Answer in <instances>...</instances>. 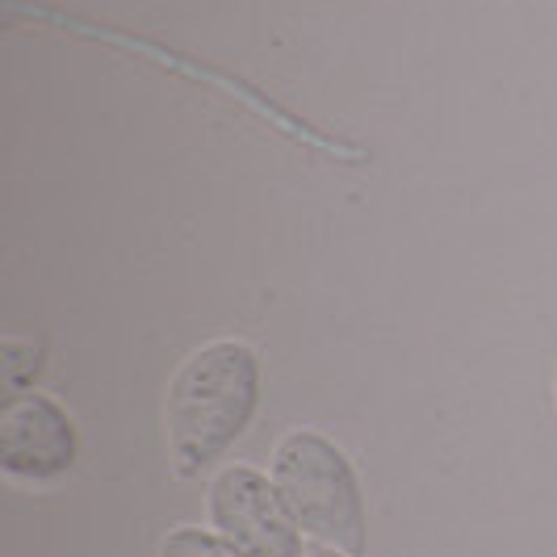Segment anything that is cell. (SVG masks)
I'll return each instance as SVG.
<instances>
[{"mask_svg": "<svg viewBox=\"0 0 557 557\" xmlns=\"http://www.w3.org/2000/svg\"><path fill=\"white\" fill-rule=\"evenodd\" d=\"M260 411V357L244 339H210L176 364L164 441L176 478H201L244 441Z\"/></svg>", "mask_w": 557, "mask_h": 557, "instance_id": "1", "label": "cell"}, {"mask_svg": "<svg viewBox=\"0 0 557 557\" xmlns=\"http://www.w3.org/2000/svg\"><path fill=\"white\" fill-rule=\"evenodd\" d=\"M269 478L310 545L364 554L369 503L352 457L314 428H289L273 445Z\"/></svg>", "mask_w": 557, "mask_h": 557, "instance_id": "2", "label": "cell"}, {"mask_svg": "<svg viewBox=\"0 0 557 557\" xmlns=\"http://www.w3.org/2000/svg\"><path fill=\"white\" fill-rule=\"evenodd\" d=\"M206 529L244 557H307V536L277 495L273 478L248 461L219 466L206 482Z\"/></svg>", "mask_w": 557, "mask_h": 557, "instance_id": "3", "label": "cell"}, {"mask_svg": "<svg viewBox=\"0 0 557 557\" xmlns=\"http://www.w3.org/2000/svg\"><path fill=\"white\" fill-rule=\"evenodd\" d=\"M81 461V428L42 391L9 394L0 407V474L22 486H51Z\"/></svg>", "mask_w": 557, "mask_h": 557, "instance_id": "4", "label": "cell"}, {"mask_svg": "<svg viewBox=\"0 0 557 557\" xmlns=\"http://www.w3.org/2000/svg\"><path fill=\"white\" fill-rule=\"evenodd\" d=\"M156 557H244L239 549H231L214 529L201 524H181L160 541Z\"/></svg>", "mask_w": 557, "mask_h": 557, "instance_id": "5", "label": "cell"}, {"mask_svg": "<svg viewBox=\"0 0 557 557\" xmlns=\"http://www.w3.org/2000/svg\"><path fill=\"white\" fill-rule=\"evenodd\" d=\"M42 369V348L38 344H22V339H4V386L22 394V382H29Z\"/></svg>", "mask_w": 557, "mask_h": 557, "instance_id": "6", "label": "cell"}, {"mask_svg": "<svg viewBox=\"0 0 557 557\" xmlns=\"http://www.w3.org/2000/svg\"><path fill=\"white\" fill-rule=\"evenodd\" d=\"M307 557H357V554H339V549H323V545H314Z\"/></svg>", "mask_w": 557, "mask_h": 557, "instance_id": "7", "label": "cell"}]
</instances>
